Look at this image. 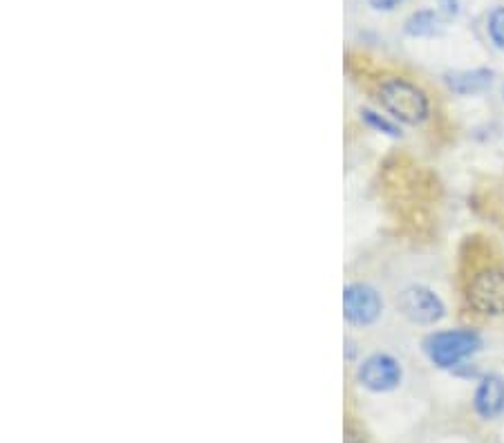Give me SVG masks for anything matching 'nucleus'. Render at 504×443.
Masks as SVG:
<instances>
[{
  "instance_id": "1",
  "label": "nucleus",
  "mask_w": 504,
  "mask_h": 443,
  "mask_svg": "<svg viewBox=\"0 0 504 443\" xmlns=\"http://www.w3.org/2000/svg\"><path fill=\"white\" fill-rule=\"evenodd\" d=\"M379 101L390 117L408 126H420L431 114V101L424 90L402 76H390L379 83Z\"/></svg>"
},
{
  "instance_id": "2",
  "label": "nucleus",
  "mask_w": 504,
  "mask_h": 443,
  "mask_svg": "<svg viewBox=\"0 0 504 443\" xmlns=\"http://www.w3.org/2000/svg\"><path fill=\"white\" fill-rule=\"evenodd\" d=\"M480 345H482V338L473 330L435 332L424 341L428 359L441 370L458 368L460 363H464L469 356H473L480 350Z\"/></svg>"
},
{
  "instance_id": "3",
  "label": "nucleus",
  "mask_w": 504,
  "mask_h": 443,
  "mask_svg": "<svg viewBox=\"0 0 504 443\" xmlns=\"http://www.w3.org/2000/svg\"><path fill=\"white\" fill-rule=\"evenodd\" d=\"M383 300L374 287L365 283H350L344 289V318L352 327H370L379 321Z\"/></svg>"
},
{
  "instance_id": "4",
  "label": "nucleus",
  "mask_w": 504,
  "mask_h": 443,
  "mask_svg": "<svg viewBox=\"0 0 504 443\" xmlns=\"http://www.w3.org/2000/svg\"><path fill=\"white\" fill-rule=\"evenodd\" d=\"M469 303L475 312L484 316H502L504 313V271L482 269L473 275L469 284Z\"/></svg>"
},
{
  "instance_id": "5",
  "label": "nucleus",
  "mask_w": 504,
  "mask_h": 443,
  "mask_svg": "<svg viewBox=\"0 0 504 443\" xmlns=\"http://www.w3.org/2000/svg\"><path fill=\"white\" fill-rule=\"evenodd\" d=\"M403 379V370L399 365V361L394 356L383 354H370L368 359H363V363L356 370V380H359L361 388L370 390L374 394L393 392L394 388H399Z\"/></svg>"
},
{
  "instance_id": "6",
  "label": "nucleus",
  "mask_w": 504,
  "mask_h": 443,
  "mask_svg": "<svg viewBox=\"0 0 504 443\" xmlns=\"http://www.w3.org/2000/svg\"><path fill=\"white\" fill-rule=\"evenodd\" d=\"M397 307L415 325H435L446 313V307L440 295L432 289L422 287V284H412V287L403 289L397 298Z\"/></svg>"
},
{
  "instance_id": "7",
  "label": "nucleus",
  "mask_w": 504,
  "mask_h": 443,
  "mask_svg": "<svg viewBox=\"0 0 504 443\" xmlns=\"http://www.w3.org/2000/svg\"><path fill=\"white\" fill-rule=\"evenodd\" d=\"M475 412L482 419H498L504 412V380L498 374H489L480 380L473 399Z\"/></svg>"
},
{
  "instance_id": "8",
  "label": "nucleus",
  "mask_w": 504,
  "mask_h": 443,
  "mask_svg": "<svg viewBox=\"0 0 504 443\" xmlns=\"http://www.w3.org/2000/svg\"><path fill=\"white\" fill-rule=\"evenodd\" d=\"M449 90H453L460 97H470V94H480L491 85L493 72L489 68L478 70H460V72H449L444 76Z\"/></svg>"
},
{
  "instance_id": "9",
  "label": "nucleus",
  "mask_w": 504,
  "mask_h": 443,
  "mask_svg": "<svg viewBox=\"0 0 504 443\" xmlns=\"http://www.w3.org/2000/svg\"><path fill=\"white\" fill-rule=\"evenodd\" d=\"M403 32L412 38H432L441 34V18L435 9H417L403 23Z\"/></svg>"
},
{
  "instance_id": "10",
  "label": "nucleus",
  "mask_w": 504,
  "mask_h": 443,
  "mask_svg": "<svg viewBox=\"0 0 504 443\" xmlns=\"http://www.w3.org/2000/svg\"><path fill=\"white\" fill-rule=\"evenodd\" d=\"M487 32L493 45L504 52V7H493L487 18Z\"/></svg>"
},
{
  "instance_id": "11",
  "label": "nucleus",
  "mask_w": 504,
  "mask_h": 443,
  "mask_svg": "<svg viewBox=\"0 0 504 443\" xmlns=\"http://www.w3.org/2000/svg\"><path fill=\"white\" fill-rule=\"evenodd\" d=\"M361 121L365 123V126H370L373 130L377 132H383V135H390V137H399V128L394 126L393 121H388L383 114L374 112V111H368V108H363L361 111Z\"/></svg>"
},
{
  "instance_id": "12",
  "label": "nucleus",
  "mask_w": 504,
  "mask_h": 443,
  "mask_svg": "<svg viewBox=\"0 0 504 443\" xmlns=\"http://www.w3.org/2000/svg\"><path fill=\"white\" fill-rule=\"evenodd\" d=\"M440 14L446 18H458L464 12V0H437Z\"/></svg>"
},
{
  "instance_id": "13",
  "label": "nucleus",
  "mask_w": 504,
  "mask_h": 443,
  "mask_svg": "<svg viewBox=\"0 0 504 443\" xmlns=\"http://www.w3.org/2000/svg\"><path fill=\"white\" fill-rule=\"evenodd\" d=\"M403 3H406V0H368V5L374 12H393V9H397L399 5Z\"/></svg>"
},
{
  "instance_id": "14",
  "label": "nucleus",
  "mask_w": 504,
  "mask_h": 443,
  "mask_svg": "<svg viewBox=\"0 0 504 443\" xmlns=\"http://www.w3.org/2000/svg\"><path fill=\"white\" fill-rule=\"evenodd\" d=\"M502 94H504V88H502Z\"/></svg>"
}]
</instances>
